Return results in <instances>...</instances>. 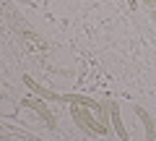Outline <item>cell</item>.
Instances as JSON below:
<instances>
[{"label": "cell", "mask_w": 156, "mask_h": 141, "mask_svg": "<svg viewBox=\"0 0 156 141\" xmlns=\"http://www.w3.org/2000/svg\"><path fill=\"white\" fill-rule=\"evenodd\" d=\"M70 115H73V120H76V125L83 131L86 136H107V133H109V131L101 125V120L96 118V113H94V110H89V107L70 105Z\"/></svg>", "instance_id": "cell-1"}, {"label": "cell", "mask_w": 156, "mask_h": 141, "mask_svg": "<svg viewBox=\"0 0 156 141\" xmlns=\"http://www.w3.org/2000/svg\"><path fill=\"white\" fill-rule=\"evenodd\" d=\"M23 84H26V89L31 91L37 99H47V102H65V99H62V94H57V91H52V89H47V86L37 84L31 76H23Z\"/></svg>", "instance_id": "cell-2"}, {"label": "cell", "mask_w": 156, "mask_h": 141, "mask_svg": "<svg viewBox=\"0 0 156 141\" xmlns=\"http://www.w3.org/2000/svg\"><path fill=\"white\" fill-rule=\"evenodd\" d=\"M21 105H23V107H31L34 113H37L39 118H42V120L47 123V128H55V125H57V120L52 118V113H50V107L44 105V99H34V97H23V99H21Z\"/></svg>", "instance_id": "cell-3"}, {"label": "cell", "mask_w": 156, "mask_h": 141, "mask_svg": "<svg viewBox=\"0 0 156 141\" xmlns=\"http://www.w3.org/2000/svg\"><path fill=\"white\" fill-rule=\"evenodd\" d=\"M62 99H65L68 105L89 107V110H94V113H99V110L104 107V102H96V99H91V97H83V94H62Z\"/></svg>", "instance_id": "cell-4"}, {"label": "cell", "mask_w": 156, "mask_h": 141, "mask_svg": "<svg viewBox=\"0 0 156 141\" xmlns=\"http://www.w3.org/2000/svg\"><path fill=\"white\" fill-rule=\"evenodd\" d=\"M135 115L140 118V123L146 125V141H156V120L151 118V113L140 105H135Z\"/></svg>", "instance_id": "cell-5"}, {"label": "cell", "mask_w": 156, "mask_h": 141, "mask_svg": "<svg viewBox=\"0 0 156 141\" xmlns=\"http://www.w3.org/2000/svg\"><path fill=\"white\" fill-rule=\"evenodd\" d=\"M109 118H112V131H115V133L120 136L122 141H128V139H130V133L125 131V125H122V115H120L117 102H109Z\"/></svg>", "instance_id": "cell-6"}, {"label": "cell", "mask_w": 156, "mask_h": 141, "mask_svg": "<svg viewBox=\"0 0 156 141\" xmlns=\"http://www.w3.org/2000/svg\"><path fill=\"white\" fill-rule=\"evenodd\" d=\"M143 3H146L148 8H156V0H143Z\"/></svg>", "instance_id": "cell-7"}, {"label": "cell", "mask_w": 156, "mask_h": 141, "mask_svg": "<svg viewBox=\"0 0 156 141\" xmlns=\"http://www.w3.org/2000/svg\"><path fill=\"white\" fill-rule=\"evenodd\" d=\"M128 6L130 8H138V0H128Z\"/></svg>", "instance_id": "cell-8"}, {"label": "cell", "mask_w": 156, "mask_h": 141, "mask_svg": "<svg viewBox=\"0 0 156 141\" xmlns=\"http://www.w3.org/2000/svg\"><path fill=\"white\" fill-rule=\"evenodd\" d=\"M154 18H156V11H154Z\"/></svg>", "instance_id": "cell-9"}, {"label": "cell", "mask_w": 156, "mask_h": 141, "mask_svg": "<svg viewBox=\"0 0 156 141\" xmlns=\"http://www.w3.org/2000/svg\"><path fill=\"white\" fill-rule=\"evenodd\" d=\"M86 141H89V139H86Z\"/></svg>", "instance_id": "cell-10"}]
</instances>
